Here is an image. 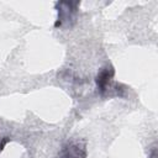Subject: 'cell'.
I'll return each instance as SVG.
<instances>
[{
	"label": "cell",
	"mask_w": 158,
	"mask_h": 158,
	"mask_svg": "<svg viewBox=\"0 0 158 158\" xmlns=\"http://www.w3.org/2000/svg\"><path fill=\"white\" fill-rule=\"evenodd\" d=\"M109 79V72H102L99 77H98V85H100V88H104L106 81Z\"/></svg>",
	"instance_id": "cell-1"
}]
</instances>
